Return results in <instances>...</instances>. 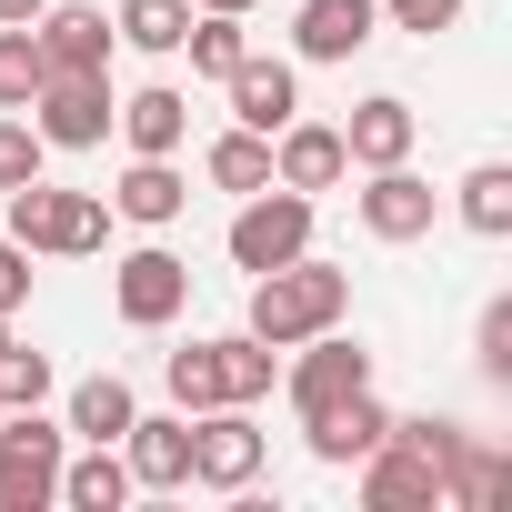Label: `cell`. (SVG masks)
<instances>
[{"label":"cell","mask_w":512,"mask_h":512,"mask_svg":"<svg viewBox=\"0 0 512 512\" xmlns=\"http://www.w3.org/2000/svg\"><path fill=\"white\" fill-rule=\"evenodd\" d=\"M342 312H352V272H332L322 251H302V262H282V272H251V322L241 332H262L272 352H292V342L332 332Z\"/></svg>","instance_id":"obj_1"},{"label":"cell","mask_w":512,"mask_h":512,"mask_svg":"<svg viewBox=\"0 0 512 512\" xmlns=\"http://www.w3.org/2000/svg\"><path fill=\"white\" fill-rule=\"evenodd\" d=\"M11 211H0V231H11L21 251H51V262H91V251L111 241V201L101 191H61V181H21L0 191Z\"/></svg>","instance_id":"obj_2"},{"label":"cell","mask_w":512,"mask_h":512,"mask_svg":"<svg viewBox=\"0 0 512 512\" xmlns=\"http://www.w3.org/2000/svg\"><path fill=\"white\" fill-rule=\"evenodd\" d=\"M221 251H231V272H282V262H302V251H312V191H282V181L241 191Z\"/></svg>","instance_id":"obj_3"},{"label":"cell","mask_w":512,"mask_h":512,"mask_svg":"<svg viewBox=\"0 0 512 512\" xmlns=\"http://www.w3.org/2000/svg\"><path fill=\"white\" fill-rule=\"evenodd\" d=\"M61 452H71L61 422H41V412H0V512H51Z\"/></svg>","instance_id":"obj_4"},{"label":"cell","mask_w":512,"mask_h":512,"mask_svg":"<svg viewBox=\"0 0 512 512\" xmlns=\"http://www.w3.org/2000/svg\"><path fill=\"white\" fill-rule=\"evenodd\" d=\"M111 312H121L131 332L181 322V312H191V262H181V251H161V241L121 251V262H111Z\"/></svg>","instance_id":"obj_5"},{"label":"cell","mask_w":512,"mask_h":512,"mask_svg":"<svg viewBox=\"0 0 512 512\" xmlns=\"http://www.w3.org/2000/svg\"><path fill=\"white\" fill-rule=\"evenodd\" d=\"M111 71H51L41 81V101H31V131L51 141V151H101L111 141Z\"/></svg>","instance_id":"obj_6"},{"label":"cell","mask_w":512,"mask_h":512,"mask_svg":"<svg viewBox=\"0 0 512 512\" xmlns=\"http://www.w3.org/2000/svg\"><path fill=\"white\" fill-rule=\"evenodd\" d=\"M191 482H211V492H251L262 482V422H251V402L191 412Z\"/></svg>","instance_id":"obj_7"},{"label":"cell","mask_w":512,"mask_h":512,"mask_svg":"<svg viewBox=\"0 0 512 512\" xmlns=\"http://www.w3.org/2000/svg\"><path fill=\"white\" fill-rule=\"evenodd\" d=\"M372 382V352L332 322V332H312V342H292V362H282V392H292V412H322V402H342V392H362Z\"/></svg>","instance_id":"obj_8"},{"label":"cell","mask_w":512,"mask_h":512,"mask_svg":"<svg viewBox=\"0 0 512 512\" xmlns=\"http://www.w3.org/2000/svg\"><path fill=\"white\" fill-rule=\"evenodd\" d=\"M432 221H442V191H432L412 161H392V171L362 181V231H372V241H422Z\"/></svg>","instance_id":"obj_9"},{"label":"cell","mask_w":512,"mask_h":512,"mask_svg":"<svg viewBox=\"0 0 512 512\" xmlns=\"http://www.w3.org/2000/svg\"><path fill=\"white\" fill-rule=\"evenodd\" d=\"M382 432H392V412H382V392H372V382H362V392H342V402H322V412H302V442H312V462H332V472H352Z\"/></svg>","instance_id":"obj_10"},{"label":"cell","mask_w":512,"mask_h":512,"mask_svg":"<svg viewBox=\"0 0 512 512\" xmlns=\"http://www.w3.org/2000/svg\"><path fill=\"white\" fill-rule=\"evenodd\" d=\"M121 462H131V492H181L191 482V412H131Z\"/></svg>","instance_id":"obj_11"},{"label":"cell","mask_w":512,"mask_h":512,"mask_svg":"<svg viewBox=\"0 0 512 512\" xmlns=\"http://www.w3.org/2000/svg\"><path fill=\"white\" fill-rule=\"evenodd\" d=\"M362 502H372V512H442V462H422L412 442L382 432V442L362 452Z\"/></svg>","instance_id":"obj_12"},{"label":"cell","mask_w":512,"mask_h":512,"mask_svg":"<svg viewBox=\"0 0 512 512\" xmlns=\"http://www.w3.org/2000/svg\"><path fill=\"white\" fill-rule=\"evenodd\" d=\"M221 91H231V121H241V131H262V141L302 111V71H292V61H262V51H241Z\"/></svg>","instance_id":"obj_13"},{"label":"cell","mask_w":512,"mask_h":512,"mask_svg":"<svg viewBox=\"0 0 512 512\" xmlns=\"http://www.w3.org/2000/svg\"><path fill=\"white\" fill-rule=\"evenodd\" d=\"M342 171H352V151H342L332 121H302V111H292V121L272 131V181H282V191H332Z\"/></svg>","instance_id":"obj_14"},{"label":"cell","mask_w":512,"mask_h":512,"mask_svg":"<svg viewBox=\"0 0 512 512\" xmlns=\"http://www.w3.org/2000/svg\"><path fill=\"white\" fill-rule=\"evenodd\" d=\"M382 41V11L372 0H302L292 11V51L302 61H352V51H372Z\"/></svg>","instance_id":"obj_15"},{"label":"cell","mask_w":512,"mask_h":512,"mask_svg":"<svg viewBox=\"0 0 512 512\" xmlns=\"http://www.w3.org/2000/svg\"><path fill=\"white\" fill-rule=\"evenodd\" d=\"M31 41L51 71H111V11H91V0H51L31 21Z\"/></svg>","instance_id":"obj_16"},{"label":"cell","mask_w":512,"mask_h":512,"mask_svg":"<svg viewBox=\"0 0 512 512\" xmlns=\"http://www.w3.org/2000/svg\"><path fill=\"white\" fill-rule=\"evenodd\" d=\"M111 131L131 141V161H171V151L191 141V101H181L171 81H151V91H131V101L111 111Z\"/></svg>","instance_id":"obj_17"},{"label":"cell","mask_w":512,"mask_h":512,"mask_svg":"<svg viewBox=\"0 0 512 512\" xmlns=\"http://www.w3.org/2000/svg\"><path fill=\"white\" fill-rule=\"evenodd\" d=\"M412 141H422V121H412V101H392V91H372V101L342 121L352 171H392V161H412Z\"/></svg>","instance_id":"obj_18"},{"label":"cell","mask_w":512,"mask_h":512,"mask_svg":"<svg viewBox=\"0 0 512 512\" xmlns=\"http://www.w3.org/2000/svg\"><path fill=\"white\" fill-rule=\"evenodd\" d=\"M51 502H71V512H121L131 502V462H121V442H81V452H61V492Z\"/></svg>","instance_id":"obj_19"},{"label":"cell","mask_w":512,"mask_h":512,"mask_svg":"<svg viewBox=\"0 0 512 512\" xmlns=\"http://www.w3.org/2000/svg\"><path fill=\"white\" fill-rule=\"evenodd\" d=\"M502 502H512V462L462 432V452L442 462V512H502Z\"/></svg>","instance_id":"obj_20"},{"label":"cell","mask_w":512,"mask_h":512,"mask_svg":"<svg viewBox=\"0 0 512 512\" xmlns=\"http://www.w3.org/2000/svg\"><path fill=\"white\" fill-rule=\"evenodd\" d=\"M111 211H121V221H141V231H171V221L191 211V181H181L171 161H131V171H121V191H111Z\"/></svg>","instance_id":"obj_21"},{"label":"cell","mask_w":512,"mask_h":512,"mask_svg":"<svg viewBox=\"0 0 512 512\" xmlns=\"http://www.w3.org/2000/svg\"><path fill=\"white\" fill-rule=\"evenodd\" d=\"M131 412H141V402H131V382H121V372H91V382H71L61 432H71V442H121V432H131Z\"/></svg>","instance_id":"obj_22"},{"label":"cell","mask_w":512,"mask_h":512,"mask_svg":"<svg viewBox=\"0 0 512 512\" xmlns=\"http://www.w3.org/2000/svg\"><path fill=\"white\" fill-rule=\"evenodd\" d=\"M452 211H462V231H472V241H512V161H472Z\"/></svg>","instance_id":"obj_23"},{"label":"cell","mask_w":512,"mask_h":512,"mask_svg":"<svg viewBox=\"0 0 512 512\" xmlns=\"http://www.w3.org/2000/svg\"><path fill=\"white\" fill-rule=\"evenodd\" d=\"M211 362H221V402H262V392L282 382V352H272L262 332H221Z\"/></svg>","instance_id":"obj_24"},{"label":"cell","mask_w":512,"mask_h":512,"mask_svg":"<svg viewBox=\"0 0 512 512\" xmlns=\"http://www.w3.org/2000/svg\"><path fill=\"white\" fill-rule=\"evenodd\" d=\"M181 31H191V0H121V11H111V41H131L151 61H171Z\"/></svg>","instance_id":"obj_25"},{"label":"cell","mask_w":512,"mask_h":512,"mask_svg":"<svg viewBox=\"0 0 512 512\" xmlns=\"http://www.w3.org/2000/svg\"><path fill=\"white\" fill-rule=\"evenodd\" d=\"M201 171H211V191H262V181H272V141L231 121V131L201 151Z\"/></svg>","instance_id":"obj_26"},{"label":"cell","mask_w":512,"mask_h":512,"mask_svg":"<svg viewBox=\"0 0 512 512\" xmlns=\"http://www.w3.org/2000/svg\"><path fill=\"white\" fill-rule=\"evenodd\" d=\"M181 51H191V71H201V81H231V61L251 51V31H241V11H191Z\"/></svg>","instance_id":"obj_27"},{"label":"cell","mask_w":512,"mask_h":512,"mask_svg":"<svg viewBox=\"0 0 512 512\" xmlns=\"http://www.w3.org/2000/svg\"><path fill=\"white\" fill-rule=\"evenodd\" d=\"M41 81H51V61H41L31 21H11V31H0V111H31V101H41Z\"/></svg>","instance_id":"obj_28"},{"label":"cell","mask_w":512,"mask_h":512,"mask_svg":"<svg viewBox=\"0 0 512 512\" xmlns=\"http://www.w3.org/2000/svg\"><path fill=\"white\" fill-rule=\"evenodd\" d=\"M161 382H171V412H211V402H221V362H211V342L171 352V362H161Z\"/></svg>","instance_id":"obj_29"},{"label":"cell","mask_w":512,"mask_h":512,"mask_svg":"<svg viewBox=\"0 0 512 512\" xmlns=\"http://www.w3.org/2000/svg\"><path fill=\"white\" fill-rule=\"evenodd\" d=\"M41 402H51V352L0 342V412H41Z\"/></svg>","instance_id":"obj_30"},{"label":"cell","mask_w":512,"mask_h":512,"mask_svg":"<svg viewBox=\"0 0 512 512\" xmlns=\"http://www.w3.org/2000/svg\"><path fill=\"white\" fill-rule=\"evenodd\" d=\"M41 161H51V141L31 131V111H0V191L41 181Z\"/></svg>","instance_id":"obj_31"},{"label":"cell","mask_w":512,"mask_h":512,"mask_svg":"<svg viewBox=\"0 0 512 512\" xmlns=\"http://www.w3.org/2000/svg\"><path fill=\"white\" fill-rule=\"evenodd\" d=\"M472 362H482V382H512V302H482V322H472Z\"/></svg>","instance_id":"obj_32"},{"label":"cell","mask_w":512,"mask_h":512,"mask_svg":"<svg viewBox=\"0 0 512 512\" xmlns=\"http://www.w3.org/2000/svg\"><path fill=\"white\" fill-rule=\"evenodd\" d=\"M382 11V31H412V41H442L452 21H462V0H372Z\"/></svg>","instance_id":"obj_33"},{"label":"cell","mask_w":512,"mask_h":512,"mask_svg":"<svg viewBox=\"0 0 512 512\" xmlns=\"http://www.w3.org/2000/svg\"><path fill=\"white\" fill-rule=\"evenodd\" d=\"M21 302H31V251H21L11 231H0V322H11Z\"/></svg>","instance_id":"obj_34"},{"label":"cell","mask_w":512,"mask_h":512,"mask_svg":"<svg viewBox=\"0 0 512 512\" xmlns=\"http://www.w3.org/2000/svg\"><path fill=\"white\" fill-rule=\"evenodd\" d=\"M51 11V0H0V31H11V21H41Z\"/></svg>","instance_id":"obj_35"},{"label":"cell","mask_w":512,"mask_h":512,"mask_svg":"<svg viewBox=\"0 0 512 512\" xmlns=\"http://www.w3.org/2000/svg\"><path fill=\"white\" fill-rule=\"evenodd\" d=\"M191 11H251V0H191Z\"/></svg>","instance_id":"obj_36"},{"label":"cell","mask_w":512,"mask_h":512,"mask_svg":"<svg viewBox=\"0 0 512 512\" xmlns=\"http://www.w3.org/2000/svg\"><path fill=\"white\" fill-rule=\"evenodd\" d=\"M0 342H11V322H0Z\"/></svg>","instance_id":"obj_37"}]
</instances>
